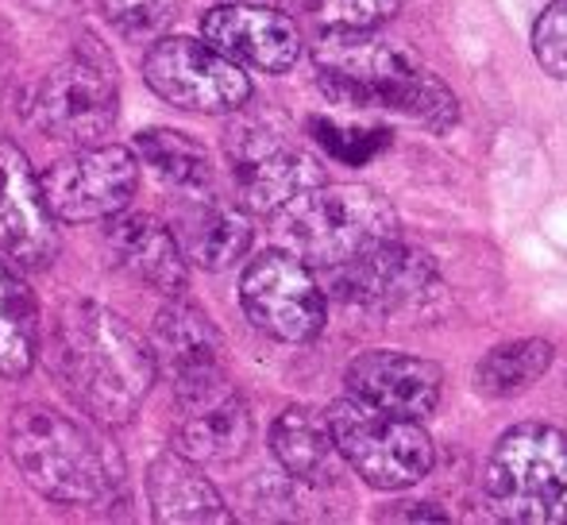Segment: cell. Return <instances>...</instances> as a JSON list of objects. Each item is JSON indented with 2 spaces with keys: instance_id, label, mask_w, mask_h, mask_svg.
<instances>
[{
  "instance_id": "d4e9b609",
  "label": "cell",
  "mask_w": 567,
  "mask_h": 525,
  "mask_svg": "<svg viewBox=\"0 0 567 525\" xmlns=\"http://www.w3.org/2000/svg\"><path fill=\"white\" fill-rule=\"evenodd\" d=\"M309 135L329 151L332 158L348 166H363L367 158H374L390 143V132L379 124H348L337 116H313L309 121Z\"/></svg>"
},
{
  "instance_id": "cb8c5ba5",
  "label": "cell",
  "mask_w": 567,
  "mask_h": 525,
  "mask_svg": "<svg viewBox=\"0 0 567 525\" xmlns=\"http://www.w3.org/2000/svg\"><path fill=\"white\" fill-rule=\"evenodd\" d=\"M553 363V344L548 340H514V344H498L483 363H478L475 379L478 391L491 398H509L525 387H533Z\"/></svg>"
},
{
  "instance_id": "603a6c76",
  "label": "cell",
  "mask_w": 567,
  "mask_h": 525,
  "mask_svg": "<svg viewBox=\"0 0 567 525\" xmlns=\"http://www.w3.org/2000/svg\"><path fill=\"white\" fill-rule=\"evenodd\" d=\"M135 151L182 194H202L217 182V166H213L209 151L174 128H143L135 135Z\"/></svg>"
},
{
  "instance_id": "ba28073f",
  "label": "cell",
  "mask_w": 567,
  "mask_h": 525,
  "mask_svg": "<svg viewBox=\"0 0 567 525\" xmlns=\"http://www.w3.org/2000/svg\"><path fill=\"white\" fill-rule=\"evenodd\" d=\"M228 158L239 205L262 217L282 213L293 197L321 186L324 171L270 113H247L228 128Z\"/></svg>"
},
{
  "instance_id": "2e32d148",
  "label": "cell",
  "mask_w": 567,
  "mask_h": 525,
  "mask_svg": "<svg viewBox=\"0 0 567 525\" xmlns=\"http://www.w3.org/2000/svg\"><path fill=\"white\" fill-rule=\"evenodd\" d=\"M348 394L402 418H429L441 402V368L402 352H363L351 360Z\"/></svg>"
},
{
  "instance_id": "484cf974",
  "label": "cell",
  "mask_w": 567,
  "mask_h": 525,
  "mask_svg": "<svg viewBox=\"0 0 567 525\" xmlns=\"http://www.w3.org/2000/svg\"><path fill=\"white\" fill-rule=\"evenodd\" d=\"M101 8L127 39H158L174 20V0H101Z\"/></svg>"
},
{
  "instance_id": "7c38bea8",
  "label": "cell",
  "mask_w": 567,
  "mask_h": 525,
  "mask_svg": "<svg viewBox=\"0 0 567 525\" xmlns=\"http://www.w3.org/2000/svg\"><path fill=\"white\" fill-rule=\"evenodd\" d=\"M140 189V163L127 147H85L70 158H59L39 178L47 209L54 220L90 225L127 209Z\"/></svg>"
},
{
  "instance_id": "3957f363",
  "label": "cell",
  "mask_w": 567,
  "mask_h": 525,
  "mask_svg": "<svg viewBox=\"0 0 567 525\" xmlns=\"http://www.w3.org/2000/svg\"><path fill=\"white\" fill-rule=\"evenodd\" d=\"M8 452L43 498L59 506H120L124 460L105 436L51 405H20L8 425Z\"/></svg>"
},
{
  "instance_id": "8992f818",
  "label": "cell",
  "mask_w": 567,
  "mask_h": 525,
  "mask_svg": "<svg viewBox=\"0 0 567 525\" xmlns=\"http://www.w3.org/2000/svg\"><path fill=\"white\" fill-rule=\"evenodd\" d=\"M324 425L359 480L379 491H405L425 480L433 467V441L417 425V418L386 413L348 394L324 410Z\"/></svg>"
},
{
  "instance_id": "4316f807",
  "label": "cell",
  "mask_w": 567,
  "mask_h": 525,
  "mask_svg": "<svg viewBox=\"0 0 567 525\" xmlns=\"http://www.w3.org/2000/svg\"><path fill=\"white\" fill-rule=\"evenodd\" d=\"M402 0H313V12L332 31H371L398 12Z\"/></svg>"
},
{
  "instance_id": "d6986e66",
  "label": "cell",
  "mask_w": 567,
  "mask_h": 525,
  "mask_svg": "<svg viewBox=\"0 0 567 525\" xmlns=\"http://www.w3.org/2000/svg\"><path fill=\"white\" fill-rule=\"evenodd\" d=\"M147 498H151V518L166 525L231 522V511L225 506V498H220V491L182 452H166V456L151 460Z\"/></svg>"
},
{
  "instance_id": "7402d4cb",
  "label": "cell",
  "mask_w": 567,
  "mask_h": 525,
  "mask_svg": "<svg viewBox=\"0 0 567 525\" xmlns=\"http://www.w3.org/2000/svg\"><path fill=\"white\" fill-rule=\"evenodd\" d=\"M39 348V301L31 286L0 259V375L23 379Z\"/></svg>"
},
{
  "instance_id": "ffe728a7",
  "label": "cell",
  "mask_w": 567,
  "mask_h": 525,
  "mask_svg": "<svg viewBox=\"0 0 567 525\" xmlns=\"http://www.w3.org/2000/svg\"><path fill=\"white\" fill-rule=\"evenodd\" d=\"M151 352H155V363H166L174 375L194 368H209V363H220V352H225V337L217 332V325L209 321L202 306L194 301H182V294L163 306L155 313V325H151Z\"/></svg>"
},
{
  "instance_id": "52a82bcc",
  "label": "cell",
  "mask_w": 567,
  "mask_h": 525,
  "mask_svg": "<svg viewBox=\"0 0 567 525\" xmlns=\"http://www.w3.org/2000/svg\"><path fill=\"white\" fill-rule=\"evenodd\" d=\"M120 78L105 47L82 39L66 59L43 74L31 97V121L51 140L90 147L116 124Z\"/></svg>"
},
{
  "instance_id": "5b68a950",
  "label": "cell",
  "mask_w": 567,
  "mask_h": 525,
  "mask_svg": "<svg viewBox=\"0 0 567 525\" xmlns=\"http://www.w3.org/2000/svg\"><path fill=\"white\" fill-rule=\"evenodd\" d=\"M483 495L502 522H567V433L553 425H517L502 433L486 460Z\"/></svg>"
},
{
  "instance_id": "4fadbf2b",
  "label": "cell",
  "mask_w": 567,
  "mask_h": 525,
  "mask_svg": "<svg viewBox=\"0 0 567 525\" xmlns=\"http://www.w3.org/2000/svg\"><path fill=\"white\" fill-rule=\"evenodd\" d=\"M202 35L236 66H251L262 74H282L301 59V31L278 8L262 0H231L205 12Z\"/></svg>"
},
{
  "instance_id": "44dd1931",
  "label": "cell",
  "mask_w": 567,
  "mask_h": 525,
  "mask_svg": "<svg viewBox=\"0 0 567 525\" xmlns=\"http://www.w3.org/2000/svg\"><path fill=\"white\" fill-rule=\"evenodd\" d=\"M270 452L286 467V475L301 483H329L337 475V444L324 425L306 405H290L282 418L270 425Z\"/></svg>"
},
{
  "instance_id": "83f0119b",
  "label": "cell",
  "mask_w": 567,
  "mask_h": 525,
  "mask_svg": "<svg viewBox=\"0 0 567 525\" xmlns=\"http://www.w3.org/2000/svg\"><path fill=\"white\" fill-rule=\"evenodd\" d=\"M533 54L545 74L567 82V0H553L533 23Z\"/></svg>"
},
{
  "instance_id": "9c48e42d",
  "label": "cell",
  "mask_w": 567,
  "mask_h": 525,
  "mask_svg": "<svg viewBox=\"0 0 567 525\" xmlns=\"http://www.w3.org/2000/svg\"><path fill=\"white\" fill-rule=\"evenodd\" d=\"M143 82L158 101L186 113H239L251 101V78L244 66L209 47L205 39L158 35L143 59Z\"/></svg>"
},
{
  "instance_id": "f1b7e54d",
  "label": "cell",
  "mask_w": 567,
  "mask_h": 525,
  "mask_svg": "<svg viewBox=\"0 0 567 525\" xmlns=\"http://www.w3.org/2000/svg\"><path fill=\"white\" fill-rule=\"evenodd\" d=\"M28 4H39V8H47V12H62V8H78L82 0H28Z\"/></svg>"
},
{
  "instance_id": "7a4b0ae2",
  "label": "cell",
  "mask_w": 567,
  "mask_h": 525,
  "mask_svg": "<svg viewBox=\"0 0 567 525\" xmlns=\"http://www.w3.org/2000/svg\"><path fill=\"white\" fill-rule=\"evenodd\" d=\"M317 82L324 97L348 109H394L433 132H449L460 121L455 93L421 66L413 51L371 31H332L313 47Z\"/></svg>"
},
{
  "instance_id": "8fae6325",
  "label": "cell",
  "mask_w": 567,
  "mask_h": 525,
  "mask_svg": "<svg viewBox=\"0 0 567 525\" xmlns=\"http://www.w3.org/2000/svg\"><path fill=\"white\" fill-rule=\"evenodd\" d=\"M239 306L247 321L282 344H309L324 329V290L290 251H262L239 278Z\"/></svg>"
},
{
  "instance_id": "277c9868",
  "label": "cell",
  "mask_w": 567,
  "mask_h": 525,
  "mask_svg": "<svg viewBox=\"0 0 567 525\" xmlns=\"http://www.w3.org/2000/svg\"><path fill=\"white\" fill-rule=\"evenodd\" d=\"M278 217V240L306 267L329 270L398 240V213L371 186H313Z\"/></svg>"
},
{
  "instance_id": "30bf717a",
  "label": "cell",
  "mask_w": 567,
  "mask_h": 525,
  "mask_svg": "<svg viewBox=\"0 0 567 525\" xmlns=\"http://www.w3.org/2000/svg\"><path fill=\"white\" fill-rule=\"evenodd\" d=\"M251 444V413L220 363L174 375V452L194 464H228Z\"/></svg>"
},
{
  "instance_id": "ac0fdd59",
  "label": "cell",
  "mask_w": 567,
  "mask_h": 525,
  "mask_svg": "<svg viewBox=\"0 0 567 525\" xmlns=\"http://www.w3.org/2000/svg\"><path fill=\"white\" fill-rule=\"evenodd\" d=\"M109 251L124 270H132L151 290L178 298L189 286V262L174 233L151 213H116L109 225Z\"/></svg>"
},
{
  "instance_id": "e0dca14e",
  "label": "cell",
  "mask_w": 567,
  "mask_h": 525,
  "mask_svg": "<svg viewBox=\"0 0 567 525\" xmlns=\"http://www.w3.org/2000/svg\"><path fill=\"white\" fill-rule=\"evenodd\" d=\"M174 240H178L186 262L205 270H228L251 248V220L239 205L217 197L213 189L186 194V202L174 209Z\"/></svg>"
},
{
  "instance_id": "9a60e30c",
  "label": "cell",
  "mask_w": 567,
  "mask_h": 525,
  "mask_svg": "<svg viewBox=\"0 0 567 525\" xmlns=\"http://www.w3.org/2000/svg\"><path fill=\"white\" fill-rule=\"evenodd\" d=\"M433 278V262L425 251H413L398 240H386L363 256L324 270V282L340 301L363 309H398L413 301Z\"/></svg>"
},
{
  "instance_id": "5bb4252c",
  "label": "cell",
  "mask_w": 567,
  "mask_h": 525,
  "mask_svg": "<svg viewBox=\"0 0 567 525\" xmlns=\"http://www.w3.org/2000/svg\"><path fill=\"white\" fill-rule=\"evenodd\" d=\"M0 256L28 270L51 267L59 256V228L39 194L28 155L0 135Z\"/></svg>"
},
{
  "instance_id": "6da1fadb",
  "label": "cell",
  "mask_w": 567,
  "mask_h": 525,
  "mask_svg": "<svg viewBox=\"0 0 567 525\" xmlns=\"http://www.w3.org/2000/svg\"><path fill=\"white\" fill-rule=\"evenodd\" d=\"M47 368L101 425L132 421L155 383L151 344L124 317L97 301H70L51 317Z\"/></svg>"
}]
</instances>
